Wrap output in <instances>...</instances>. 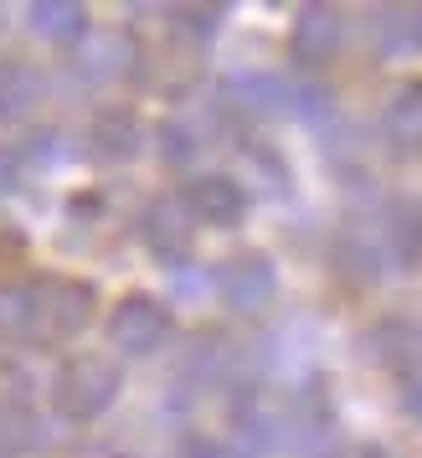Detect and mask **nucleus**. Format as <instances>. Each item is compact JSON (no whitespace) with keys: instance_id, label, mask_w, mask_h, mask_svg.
I'll list each match as a JSON object with an SVG mask.
<instances>
[{"instance_id":"obj_7","label":"nucleus","mask_w":422,"mask_h":458,"mask_svg":"<svg viewBox=\"0 0 422 458\" xmlns=\"http://www.w3.org/2000/svg\"><path fill=\"white\" fill-rule=\"evenodd\" d=\"M46 293L52 299H42V325H52V330H78L88 314H93V299L78 284H52Z\"/></svg>"},{"instance_id":"obj_10","label":"nucleus","mask_w":422,"mask_h":458,"mask_svg":"<svg viewBox=\"0 0 422 458\" xmlns=\"http://www.w3.org/2000/svg\"><path fill=\"white\" fill-rule=\"evenodd\" d=\"M31 443H37L31 412H21V407H0V458L21 454V448H31Z\"/></svg>"},{"instance_id":"obj_14","label":"nucleus","mask_w":422,"mask_h":458,"mask_svg":"<svg viewBox=\"0 0 422 458\" xmlns=\"http://www.w3.org/2000/svg\"><path fill=\"white\" fill-rule=\"evenodd\" d=\"M16 175H21V160H16V149H5V145H0V196H5V191L16 186Z\"/></svg>"},{"instance_id":"obj_13","label":"nucleus","mask_w":422,"mask_h":458,"mask_svg":"<svg viewBox=\"0 0 422 458\" xmlns=\"http://www.w3.org/2000/svg\"><path fill=\"white\" fill-rule=\"evenodd\" d=\"M392 237H397V248L407 252V258H418L422 252V211L418 207H397V216H392Z\"/></svg>"},{"instance_id":"obj_1","label":"nucleus","mask_w":422,"mask_h":458,"mask_svg":"<svg viewBox=\"0 0 422 458\" xmlns=\"http://www.w3.org/2000/svg\"><path fill=\"white\" fill-rule=\"evenodd\" d=\"M119 392V376L108 360L98 355H78V360H67L63 371H57V386H52V402H57V412L72 417V422H88V417H98L114 402Z\"/></svg>"},{"instance_id":"obj_11","label":"nucleus","mask_w":422,"mask_h":458,"mask_svg":"<svg viewBox=\"0 0 422 458\" xmlns=\"http://www.w3.org/2000/svg\"><path fill=\"white\" fill-rule=\"evenodd\" d=\"M134 145H139V134H134V119H129V114H104V119H98V149L129 155Z\"/></svg>"},{"instance_id":"obj_6","label":"nucleus","mask_w":422,"mask_h":458,"mask_svg":"<svg viewBox=\"0 0 422 458\" xmlns=\"http://www.w3.org/2000/svg\"><path fill=\"white\" fill-rule=\"evenodd\" d=\"M294 42H299V57L325 63V57L335 52V42H340V16L330 11V5L304 11V21H299V31H294Z\"/></svg>"},{"instance_id":"obj_4","label":"nucleus","mask_w":422,"mask_h":458,"mask_svg":"<svg viewBox=\"0 0 422 458\" xmlns=\"http://www.w3.org/2000/svg\"><path fill=\"white\" fill-rule=\"evenodd\" d=\"M222 293L232 299L237 310H257L274 293V268L263 258H237L232 268L222 273Z\"/></svg>"},{"instance_id":"obj_9","label":"nucleus","mask_w":422,"mask_h":458,"mask_svg":"<svg viewBox=\"0 0 422 458\" xmlns=\"http://www.w3.org/2000/svg\"><path fill=\"white\" fill-rule=\"evenodd\" d=\"M42 325V299L26 289H5L0 293V330L5 335H31Z\"/></svg>"},{"instance_id":"obj_3","label":"nucleus","mask_w":422,"mask_h":458,"mask_svg":"<svg viewBox=\"0 0 422 458\" xmlns=\"http://www.w3.org/2000/svg\"><path fill=\"white\" fill-rule=\"evenodd\" d=\"M186 201H190V211H196L201 222H237V216H242V207H248L242 186H237V181H227V175H201V181H190Z\"/></svg>"},{"instance_id":"obj_12","label":"nucleus","mask_w":422,"mask_h":458,"mask_svg":"<svg viewBox=\"0 0 422 458\" xmlns=\"http://www.w3.org/2000/svg\"><path fill=\"white\" fill-rule=\"evenodd\" d=\"M392 134H397L401 145H422V93H407L392 108Z\"/></svg>"},{"instance_id":"obj_5","label":"nucleus","mask_w":422,"mask_h":458,"mask_svg":"<svg viewBox=\"0 0 422 458\" xmlns=\"http://www.w3.org/2000/svg\"><path fill=\"white\" fill-rule=\"evenodd\" d=\"M37 93H42V83L21 57H0V119H21L37 104Z\"/></svg>"},{"instance_id":"obj_2","label":"nucleus","mask_w":422,"mask_h":458,"mask_svg":"<svg viewBox=\"0 0 422 458\" xmlns=\"http://www.w3.org/2000/svg\"><path fill=\"white\" fill-rule=\"evenodd\" d=\"M165 330H170L165 310H160L155 299H145V293L124 299V304L114 310V319H108V335H114L124 351H155V345L165 340Z\"/></svg>"},{"instance_id":"obj_8","label":"nucleus","mask_w":422,"mask_h":458,"mask_svg":"<svg viewBox=\"0 0 422 458\" xmlns=\"http://www.w3.org/2000/svg\"><path fill=\"white\" fill-rule=\"evenodd\" d=\"M31 26H37L42 37H52V42L72 47L78 37H83L88 11L83 5H52V0H42V5H31Z\"/></svg>"},{"instance_id":"obj_15","label":"nucleus","mask_w":422,"mask_h":458,"mask_svg":"<svg viewBox=\"0 0 422 458\" xmlns=\"http://www.w3.org/2000/svg\"><path fill=\"white\" fill-rule=\"evenodd\" d=\"M407 402H412V407L422 412V376H418V386H407Z\"/></svg>"}]
</instances>
